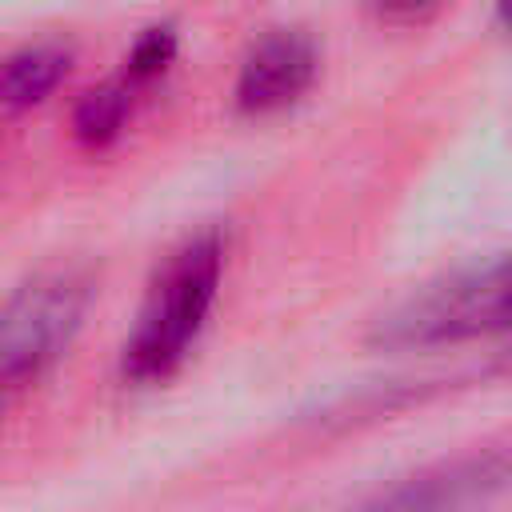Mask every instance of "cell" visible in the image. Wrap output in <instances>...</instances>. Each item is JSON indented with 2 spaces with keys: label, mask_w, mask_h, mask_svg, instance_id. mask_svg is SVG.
Wrapping results in <instances>:
<instances>
[{
  "label": "cell",
  "mask_w": 512,
  "mask_h": 512,
  "mask_svg": "<svg viewBox=\"0 0 512 512\" xmlns=\"http://www.w3.org/2000/svg\"><path fill=\"white\" fill-rule=\"evenodd\" d=\"M504 324H508V260L496 256L488 264L452 272L440 284H428L424 292L380 316L368 340L388 352H408V348H440V344L492 336L504 332Z\"/></svg>",
  "instance_id": "cell-2"
},
{
  "label": "cell",
  "mask_w": 512,
  "mask_h": 512,
  "mask_svg": "<svg viewBox=\"0 0 512 512\" xmlns=\"http://www.w3.org/2000/svg\"><path fill=\"white\" fill-rule=\"evenodd\" d=\"M172 60H176V28L172 24H152L136 36L128 60H124V80L128 84L156 80Z\"/></svg>",
  "instance_id": "cell-8"
},
{
  "label": "cell",
  "mask_w": 512,
  "mask_h": 512,
  "mask_svg": "<svg viewBox=\"0 0 512 512\" xmlns=\"http://www.w3.org/2000/svg\"><path fill=\"white\" fill-rule=\"evenodd\" d=\"M92 304L84 268H52L32 276L0 308V384L36 380L64 356Z\"/></svg>",
  "instance_id": "cell-3"
},
{
  "label": "cell",
  "mask_w": 512,
  "mask_h": 512,
  "mask_svg": "<svg viewBox=\"0 0 512 512\" xmlns=\"http://www.w3.org/2000/svg\"><path fill=\"white\" fill-rule=\"evenodd\" d=\"M220 268H224V244L216 232H204L188 240L168 268L160 272L136 332L124 344V376L132 380H164L196 344L216 288H220Z\"/></svg>",
  "instance_id": "cell-1"
},
{
  "label": "cell",
  "mask_w": 512,
  "mask_h": 512,
  "mask_svg": "<svg viewBox=\"0 0 512 512\" xmlns=\"http://www.w3.org/2000/svg\"><path fill=\"white\" fill-rule=\"evenodd\" d=\"M320 68V52L308 32L276 28L252 44V52L240 64L236 76V108L244 116H268L288 104H296Z\"/></svg>",
  "instance_id": "cell-4"
},
{
  "label": "cell",
  "mask_w": 512,
  "mask_h": 512,
  "mask_svg": "<svg viewBox=\"0 0 512 512\" xmlns=\"http://www.w3.org/2000/svg\"><path fill=\"white\" fill-rule=\"evenodd\" d=\"M368 8L388 24H416L440 8V0H368Z\"/></svg>",
  "instance_id": "cell-9"
},
{
  "label": "cell",
  "mask_w": 512,
  "mask_h": 512,
  "mask_svg": "<svg viewBox=\"0 0 512 512\" xmlns=\"http://www.w3.org/2000/svg\"><path fill=\"white\" fill-rule=\"evenodd\" d=\"M72 72V52L60 44H28L0 64V108L28 112L44 104Z\"/></svg>",
  "instance_id": "cell-6"
},
{
  "label": "cell",
  "mask_w": 512,
  "mask_h": 512,
  "mask_svg": "<svg viewBox=\"0 0 512 512\" xmlns=\"http://www.w3.org/2000/svg\"><path fill=\"white\" fill-rule=\"evenodd\" d=\"M504 484V456H484L400 484L364 512H460Z\"/></svg>",
  "instance_id": "cell-5"
},
{
  "label": "cell",
  "mask_w": 512,
  "mask_h": 512,
  "mask_svg": "<svg viewBox=\"0 0 512 512\" xmlns=\"http://www.w3.org/2000/svg\"><path fill=\"white\" fill-rule=\"evenodd\" d=\"M132 84L128 80H116V84H100L92 92H84L76 100V112H72V136L84 144V148H104L120 136L124 120H128V108H132Z\"/></svg>",
  "instance_id": "cell-7"
}]
</instances>
